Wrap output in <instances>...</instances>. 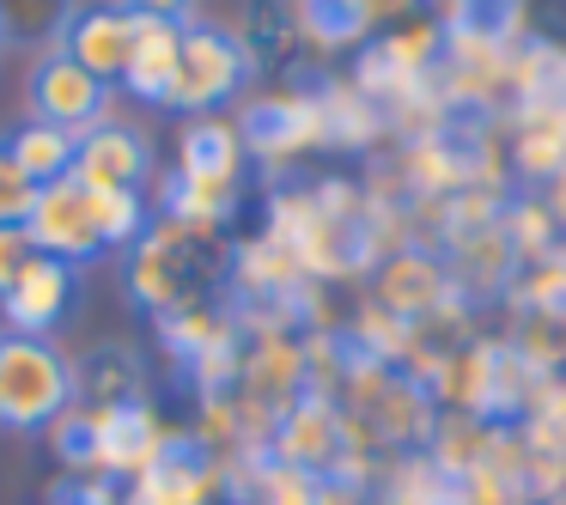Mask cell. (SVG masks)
I'll use <instances>...</instances> for the list:
<instances>
[{"mask_svg": "<svg viewBox=\"0 0 566 505\" xmlns=\"http://www.w3.org/2000/svg\"><path fill=\"white\" fill-rule=\"evenodd\" d=\"M92 213H98L104 250H135L147 238V201H140V189H92Z\"/></svg>", "mask_w": 566, "mask_h": 505, "instance_id": "obj_24", "label": "cell"}, {"mask_svg": "<svg viewBox=\"0 0 566 505\" xmlns=\"http://www.w3.org/2000/svg\"><path fill=\"white\" fill-rule=\"evenodd\" d=\"M354 13L366 19L371 31H390V25H402V19L420 13V0H354Z\"/></svg>", "mask_w": 566, "mask_h": 505, "instance_id": "obj_28", "label": "cell"}, {"mask_svg": "<svg viewBox=\"0 0 566 505\" xmlns=\"http://www.w3.org/2000/svg\"><path fill=\"white\" fill-rule=\"evenodd\" d=\"M366 414H378V432L384 439H420L432 427L427 420V390L415 378H384L378 396L366 402Z\"/></svg>", "mask_w": 566, "mask_h": 505, "instance_id": "obj_22", "label": "cell"}, {"mask_svg": "<svg viewBox=\"0 0 566 505\" xmlns=\"http://www.w3.org/2000/svg\"><path fill=\"white\" fill-rule=\"evenodd\" d=\"M238 128H244L250 159H262V165H286V159H298V152H311V147H329L317 92H274V98L250 104Z\"/></svg>", "mask_w": 566, "mask_h": 505, "instance_id": "obj_8", "label": "cell"}, {"mask_svg": "<svg viewBox=\"0 0 566 505\" xmlns=\"http://www.w3.org/2000/svg\"><path fill=\"white\" fill-rule=\"evenodd\" d=\"M390 505H463V487L432 456H408L390 481Z\"/></svg>", "mask_w": 566, "mask_h": 505, "instance_id": "obj_25", "label": "cell"}, {"mask_svg": "<svg viewBox=\"0 0 566 505\" xmlns=\"http://www.w3.org/2000/svg\"><path fill=\"white\" fill-rule=\"evenodd\" d=\"M371 293H378L384 311H396L402 323H415V329H432V323H457V305H463V286H457V274L444 269L432 250L408 244L396 250V256L378 262V281H371Z\"/></svg>", "mask_w": 566, "mask_h": 505, "instance_id": "obj_5", "label": "cell"}, {"mask_svg": "<svg viewBox=\"0 0 566 505\" xmlns=\"http://www.w3.org/2000/svg\"><path fill=\"white\" fill-rule=\"evenodd\" d=\"M147 171H153L147 135L111 116V123L86 128V135L74 140V171L67 177H74L80 189H140Z\"/></svg>", "mask_w": 566, "mask_h": 505, "instance_id": "obj_13", "label": "cell"}, {"mask_svg": "<svg viewBox=\"0 0 566 505\" xmlns=\"http://www.w3.org/2000/svg\"><path fill=\"white\" fill-rule=\"evenodd\" d=\"M0 50H7V43H0Z\"/></svg>", "mask_w": 566, "mask_h": 505, "instance_id": "obj_33", "label": "cell"}, {"mask_svg": "<svg viewBox=\"0 0 566 505\" xmlns=\"http://www.w3.org/2000/svg\"><path fill=\"white\" fill-rule=\"evenodd\" d=\"M74 0H0V43L19 50H62L67 25H74Z\"/></svg>", "mask_w": 566, "mask_h": 505, "instance_id": "obj_18", "label": "cell"}, {"mask_svg": "<svg viewBox=\"0 0 566 505\" xmlns=\"http://www.w3.org/2000/svg\"><path fill=\"white\" fill-rule=\"evenodd\" d=\"M74 408V359L43 335L0 329V427L50 432Z\"/></svg>", "mask_w": 566, "mask_h": 505, "instance_id": "obj_1", "label": "cell"}, {"mask_svg": "<svg viewBox=\"0 0 566 505\" xmlns=\"http://www.w3.org/2000/svg\"><path fill=\"white\" fill-rule=\"evenodd\" d=\"M286 7H293V0H286Z\"/></svg>", "mask_w": 566, "mask_h": 505, "instance_id": "obj_32", "label": "cell"}, {"mask_svg": "<svg viewBox=\"0 0 566 505\" xmlns=\"http://www.w3.org/2000/svg\"><path fill=\"white\" fill-rule=\"evenodd\" d=\"M7 152H13V165L38 189L62 183V177L74 171V135H67V128H50V123H19L13 135H7Z\"/></svg>", "mask_w": 566, "mask_h": 505, "instance_id": "obj_21", "label": "cell"}, {"mask_svg": "<svg viewBox=\"0 0 566 505\" xmlns=\"http://www.w3.org/2000/svg\"><path fill=\"white\" fill-rule=\"evenodd\" d=\"M50 505H67V499H50Z\"/></svg>", "mask_w": 566, "mask_h": 505, "instance_id": "obj_31", "label": "cell"}, {"mask_svg": "<svg viewBox=\"0 0 566 505\" xmlns=\"http://www.w3.org/2000/svg\"><path fill=\"white\" fill-rule=\"evenodd\" d=\"M140 402V366L128 347H98L86 366H74V408H116Z\"/></svg>", "mask_w": 566, "mask_h": 505, "instance_id": "obj_19", "label": "cell"}, {"mask_svg": "<svg viewBox=\"0 0 566 505\" xmlns=\"http://www.w3.org/2000/svg\"><path fill=\"white\" fill-rule=\"evenodd\" d=\"M25 98H31V123L67 128L74 140L86 135V128L111 123V111H116V92L104 86V80H92L67 50H43L38 62H31Z\"/></svg>", "mask_w": 566, "mask_h": 505, "instance_id": "obj_4", "label": "cell"}, {"mask_svg": "<svg viewBox=\"0 0 566 505\" xmlns=\"http://www.w3.org/2000/svg\"><path fill=\"white\" fill-rule=\"evenodd\" d=\"M317 104H323V135H329V147H371L378 135H390L384 111L354 86V80H323Z\"/></svg>", "mask_w": 566, "mask_h": 505, "instance_id": "obj_17", "label": "cell"}, {"mask_svg": "<svg viewBox=\"0 0 566 505\" xmlns=\"http://www.w3.org/2000/svg\"><path fill=\"white\" fill-rule=\"evenodd\" d=\"M38 256V244H31V232L25 225H0V293L25 274V262Z\"/></svg>", "mask_w": 566, "mask_h": 505, "instance_id": "obj_27", "label": "cell"}, {"mask_svg": "<svg viewBox=\"0 0 566 505\" xmlns=\"http://www.w3.org/2000/svg\"><path fill=\"white\" fill-rule=\"evenodd\" d=\"M512 159L524 177H554L566 165V98H524L512 111Z\"/></svg>", "mask_w": 566, "mask_h": 505, "instance_id": "obj_15", "label": "cell"}, {"mask_svg": "<svg viewBox=\"0 0 566 505\" xmlns=\"http://www.w3.org/2000/svg\"><path fill=\"white\" fill-rule=\"evenodd\" d=\"M500 238L512 244L517 262H542L560 250V220H554L548 201H517V208L500 213Z\"/></svg>", "mask_w": 566, "mask_h": 505, "instance_id": "obj_23", "label": "cell"}, {"mask_svg": "<svg viewBox=\"0 0 566 505\" xmlns=\"http://www.w3.org/2000/svg\"><path fill=\"white\" fill-rule=\"evenodd\" d=\"M269 444H274V463H293L305 475H323L347 456V414L329 402V396H298L281 420L269 427Z\"/></svg>", "mask_w": 566, "mask_h": 505, "instance_id": "obj_9", "label": "cell"}, {"mask_svg": "<svg viewBox=\"0 0 566 505\" xmlns=\"http://www.w3.org/2000/svg\"><path fill=\"white\" fill-rule=\"evenodd\" d=\"M116 505H128V493H123V499H116Z\"/></svg>", "mask_w": 566, "mask_h": 505, "instance_id": "obj_30", "label": "cell"}, {"mask_svg": "<svg viewBox=\"0 0 566 505\" xmlns=\"http://www.w3.org/2000/svg\"><path fill=\"white\" fill-rule=\"evenodd\" d=\"M123 493H128V505H213L226 493V469H220V456H208L201 444L171 439L159 463H153L147 475H135Z\"/></svg>", "mask_w": 566, "mask_h": 505, "instance_id": "obj_10", "label": "cell"}, {"mask_svg": "<svg viewBox=\"0 0 566 505\" xmlns=\"http://www.w3.org/2000/svg\"><path fill=\"white\" fill-rule=\"evenodd\" d=\"M244 128L232 116H189L177 135V177L196 183H244Z\"/></svg>", "mask_w": 566, "mask_h": 505, "instance_id": "obj_14", "label": "cell"}, {"mask_svg": "<svg viewBox=\"0 0 566 505\" xmlns=\"http://www.w3.org/2000/svg\"><path fill=\"white\" fill-rule=\"evenodd\" d=\"M250 80V55L232 31L201 25L189 19L184 25V50H177V80L165 92L159 111H184V116H213L220 104H232Z\"/></svg>", "mask_w": 566, "mask_h": 505, "instance_id": "obj_3", "label": "cell"}, {"mask_svg": "<svg viewBox=\"0 0 566 505\" xmlns=\"http://www.w3.org/2000/svg\"><path fill=\"white\" fill-rule=\"evenodd\" d=\"M293 31L298 43L335 55V50H359L371 38V25L354 13V0H293Z\"/></svg>", "mask_w": 566, "mask_h": 505, "instance_id": "obj_20", "label": "cell"}, {"mask_svg": "<svg viewBox=\"0 0 566 505\" xmlns=\"http://www.w3.org/2000/svg\"><path fill=\"white\" fill-rule=\"evenodd\" d=\"M92 427V475L128 487L135 475H147L165 456L171 432H165L159 408L153 402H116V408H80Z\"/></svg>", "mask_w": 566, "mask_h": 505, "instance_id": "obj_6", "label": "cell"}, {"mask_svg": "<svg viewBox=\"0 0 566 505\" xmlns=\"http://www.w3.org/2000/svg\"><path fill=\"white\" fill-rule=\"evenodd\" d=\"M208 244H213V232H189V225H171V220L159 232H147L135 244V256H128V293H135V305L153 311V317L201 305L196 281L208 274V262H201Z\"/></svg>", "mask_w": 566, "mask_h": 505, "instance_id": "obj_2", "label": "cell"}, {"mask_svg": "<svg viewBox=\"0 0 566 505\" xmlns=\"http://www.w3.org/2000/svg\"><path fill=\"white\" fill-rule=\"evenodd\" d=\"M116 7H128L135 19H165V25H189L196 19V0H116Z\"/></svg>", "mask_w": 566, "mask_h": 505, "instance_id": "obj_29", "label": "cell"}, {"mask_svg": "<svg viewBox=\"0 0 566 505\" xmlns=\"http://www.w3.org/2000/svg\"><path fill=\"white\" fill-rule=\"evenodd\" d=\"M177 50H184V25H165V19H140V38H135V55H128V74H123V92L140 104H165L177 80Z\"/></svg>", "mask_w": 566, "mask_h": 505, "instance_id": "obj_16", "label": "cell"}, {"mask_svg": "<svg viewBox=\"0 0 566 505\" xmlns=\"http://www.w3.org/2000/svg\"><path fill=\"white\" fill-rule=\"evenodd\" d=\"M74 293H80V269H67L55 256H31L25 274L0 293V323L13 335H43L50 341V329L74 311Z\"/></svg>", "mask_w": 566, "mask_h": 505, "instance_id": "obj_11", "label": "cell"}, {"mask_svg": "<svg viewBox=\"0 0 566 505\" xmlns=\"http://www.w3.org/2000/svg\"><path fill=\"white\" fill-rule=\"evenodd\" d=\"M25 232H31V244H38V256H55V262H67V269H86V262L111 256V250H104V232H98V213H92V189H80L74 177L38 189V208H31Z\"/></svg>", "mask_w": 566, "mask_h": 505, "instance_id": "obj_7", "label": "cell"}, {"mask_svg": "<svg viewBox=\"0 0 566 505\" xmlns=\"http://www.w3.org/2000/svg\"><path fill=\"white\" fill-rule=\"evenodd\" d=\"M135 38H140V19L128 13V7H116V0H98V7H80L74 13L62 50L74 55L92 80H104V86L116 92L128 74V55H135Z\"/></svg>", "mask_w": 566, "mask_h": 505, "instance_id": "obj_12", "label": "cell"}, {"mask_svg": "<svg viewBox=\"0 0 566 505\" xmlns=\"http://www.w3.org/2000/svg\"><path fill=\"white\" fill-rule=\"evenodd\" d=\"M31 208H38V183L13 165L7 140H0V225H25Z\"/></svg>", "mask_w": 566, "mask_h": 505, "instance_id": "obj_26", "label": "cell"}]
</instances>
